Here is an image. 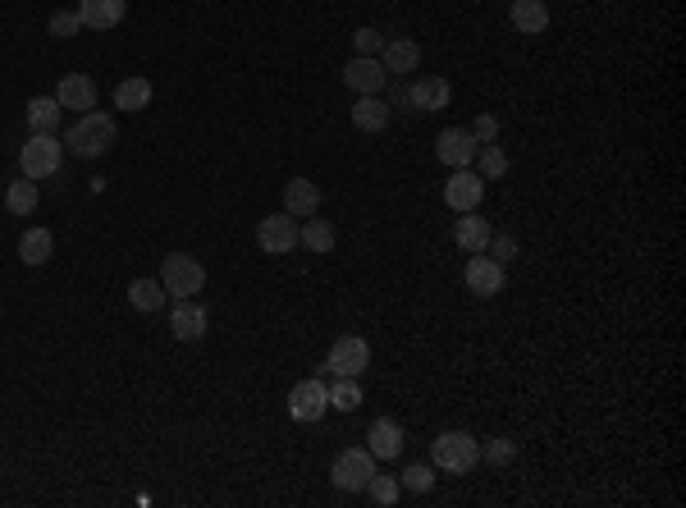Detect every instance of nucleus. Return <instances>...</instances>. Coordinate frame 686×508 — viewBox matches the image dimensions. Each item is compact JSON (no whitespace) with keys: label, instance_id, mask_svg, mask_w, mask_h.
Wrapping results in <instances>:
<instances>
[{"label":"nucleus","instance_id":"obj_1","mask_svg":"<svg viewBox=\"0 0 686 508\" xmlns=\"http://www.w3.org/2000/svg\"><path fill=\"white\" fill-rule=\"evenodd\" d=\"M119 142V124L106 115V110H87V115L74 119V129H69L65 147H74V156H83V161H97V156H106L110 147Z\"/></svg>","mask_w":686,"mask_h":508},{"label":"nucleus","instance_id":"obj_35","mask_svg":"<svg viewBox=\"0 0 686 508\" xmlns=\"http://www.w3.org/2000/svg\"><path fill=\"white\" fill-rule=\"evenodd\" d=\"M485 252H490V257L499 261V266H508V261H517V252H522V248H517V238H513V234H494V238H490V248H485Z\"/></svg>","mask_w":686,"mask_h":508},{"label":"nucleus","instance_id":"obj_2","mask_svg":"<svg viewBox=\"0 0 686 508\" xmlns=\"http://www.w3.org/2000/svg\"><path fill=\"white\" fill-rule=\"evenodd\" d=\"M430 463L449 476H467L476 463H481V444H476V435H467V431H444L440 440L430 444Z\"/></svg>","mask_w":686,"mask_h":508},{"label":"nucleus","instance_id":"obj_15","mask_svg":"<svg viewBox=\"0 0 686 508\" xmlns=\"http://www.w3.org/2000/svg\"><path fill=\"white\" fill-rule=\"evenodd\" d=\"M403 426L394 422V417H376L371 422V431H366V449L376 454V463H394L398 454H403Z\"/></svg>","mask_w":686,"mask_h":508},{"label":"nucleus","instance_id":"obj_25","mask_svg":"<svg viewBox=\"0 0 686 508\" xmlns=\"http://www.w3.org/2000/svg\"><path fill=\"white\" fill-rule=\"evenodd\" d=\"M298 243L307 252H316V257H325V252H334V243H339V234H334V225L330 220H316V216H307L298 225Z\"/></svg>","mask_w":686,"mask_h":508},{"label":"nucleus","instance_id":"obj_8","mask_svg":"<svg viewBox=\"0 0 686 508\" xmlns=\"http://www.w3.org/2000/svg\"><path fill=\"white\" fill-rule=\"evenodd\" d=\"M485 202V179L476 170H453L449 184H444V206H449L453 216H462V211H481Z\"/></svg>","mask_w":686,"mask_h":508},{"label":"nucleus","instance_id":"obj_36","mask_svg":"<svg viewBox=\"0 0 686 508\" xmlns=\"http://www.w3.org/2000/svg\"><path fill=\"white\" fill-rule=\"evenodd\" d=\"M380 46H385V37H380L376 28H357L353 33V51L357 55H380Z\"/></svg>","mask_w":686,"mask_h":508},{"label":"nucleus","instance_id":"obj_22","mask_svg":"<svg viewBox=\"0 0 686 508\" xmlns=\"http://www.w3.org/2000/svg\"><path fill=\"white\" fill-rule=\"evenodd\" d=\"M389 115H394V110L385 106V97H357L353 101V129L357 133H385Z\"/></svg>","mask_w":686,"mask_h":508},{"label":"nucleus","instance_id":"obj_3","mask_svg":"<svg viewBox=\"0 0 686 508\" xmlns=\"http://www.w3.org/2000/svg\"><path fill=\"white\" fill-rule=\"evenodd\" d=\"M60 165H65V142L55 138V133H33V138L19 147L23 179H37V184H42V179H51Z\"/></svg>","mask_w":686,"mask_h":508},{"label":"nucleus","instance_id":"obj_27","mask_svg":"<svg viewBox=\"0 0 686 508\" xmlns=\"http://www.w3.org/2000/svg\"><path fill=\"white\" fill-rule=\"evenodd\" d=\"M23 115H28V129H33V133H55L65 110H60V101H55V97H33Z\"/></svg>","mask_w":686,"mask_h":508},{"label":"nucleus","instance_id":"obj_30","mask_svg":"<svg viewBox=\"0 0 686 508\" xmlns=\"http://www.w3.org/2000/svg\"><path fill=\"white\" fill-rule=\"evenodd\" d=\"M398 486L412 490V495H430V490H435V467L430 463H408L403 467V476H398Z\"/></svg>","mask_w":686,"mask_h":508},{"label":"nucleus","instance_id":"obj_21","mask_svg":"<svg viewBox=\"0 0 686 508\" xmlns=\"http://www.w3.org/2000/svg\"><path fill=\"white\" fill-rule=\"evenodd\" d=\"M508 19H513V28L522 37H540L549 28V5H545V0H513Z\"/></svg>","mask_w":686,"mask_h":508},{"label":"nucleus","instance_id":"obj_17","mask_svg":"<svg viewBox=\"0 0 686 508\" xmlns=\"http://www.w3.org/2000/svg\"><path fill=\"white\" fill-rule=\"evenodd\" d=\"M376 60L385 65L389 78H394V74H417V69H421V46L412 42V37H389V42L380 46Z\"/></svg>","mask_w":686,"mask_h":508},{"label":"nucleus","instance_id":"obj_5","mask_svg":"<svg viewBox=\"0 0 686 508\" xmlns=\"http://www.w3.org/2000/svg\"><path fill=\"white\" fill-rule=\"evenodd\" d=\"M371 476H376V454H371V449H343L330 467V481L343 495H362Z\"/></svg>","mask_w":686,"mask_h":508},{"label":"nucleus","instance_id":"obj_18","mask_svg":"<svg viewBox=\"0 0 686 508\" xmlns=\"http://www.w3.org/2000/svg\"><path fill=\"white\" fill-rule=\"evenodd\" d=\"M55 101H60V110H97V83H92V74H65L60 78V87H55Z\"/></svg>","mask_w":686,"mask_h":508},{"label":"nucleus","instance_id":"obj_19","mask_svg":"<svg viewBox=\"0 0 686 508\" xmlns=\"http://www.w3.org/2000/svg\"><path fill=\"white\" fill-rule=\"evenodd\" d=\"M124 10H129V0H78V19L92 33H110L115 23H124Z\"/></svg>","mask_w":686,"mask_h":508},{"label":"nucleus","instance_id":"obj_31","mask_svg":"<svg viewBox=\"0 0 686 508\" xmlns=\"http://www.w3.org/2000/svg\"><path fill=\"white\" fill-rule=\"evenodd\" d=\"M476 174H481V179H504V174H508V156H504V147H494V142H485L481 152H476Z\"/></svg>","mask_w":686,"mask_h":508},{"label":"nucleus","instance_id":"obj_26","mask_svg":"<svg viewBox=\"0 0 686 508\" xmlns=\"http://www.w3.org/2000/svg\"><path fill=\"white\" fill-rule=\"evenodd\" d=\"M129 303H133V312H161L165 303H170V293H165V284L161 280H133L129 284Z\"/></svg>","mask_w":686,"mask_h":508},{"label":"nucleus","instance_id":"obj_37","mask_svg":"<svg viewBox=\"0 0 686 508\" xmlns=\"http://www.w3.org/2000/svg\"><path fill=\"white\" fill-rule=\"evenodd\" d=\"M467 133H472L481 147H485V142H494V138H499V115H476V124Z\"/></svg>","mask_w":686,"mask_h":508},{"label":"nucleus","instance_id":"obj_23","mask_svg":"<svg viewBox=\"0 0 686 508\" xmlns=\"http://www.w3.org/2000/svg\"><path fill=\"white\" fill-rule=\"evenodd\" d=\"M51 257H55V234L51 229H42V225L23 229V238H19V261L23 266H46Z\"/></svg>","mask_w":686,"mask_h":508},{"label":"nucleus","instance_id":"obj_33","mask_svg":"<svg viewBox=\"0 0 686 508\" xmlns=\"http://www.w3.org/2000/svg\"><path fill=\"white\" fill-rule=\"evenodd\" d=\"M83 33V19H78V10H60L51 14V37H60V42H69V37Z\"/></svg>","mask_w":686,"mask_h":508},{"label":"nucleus","instance_id":"obj_10","mask_svg":"<svg viewBox=\"0 0 686 508\" xmlns=\"http://www.w3.org/2000/svg\"><path fill=\"white\" fill-rule=\"evenodd\" d=\"M257 248L266 252V257H289V252L298 248V225H293L289 211L261 220L257 225Z\"/></svg>","mask_w":686,"mask_h":508},{"label":"nucleus","instance_id":"obj_4","mask_svg":"<svg viewBox=\"0 0 686 508\" xmlns=\"http://www.w3.org/2000/svg\"><path fill=\"white\" fill-rule=\"evenodd\" d=\"M161 284L170 298H197L206 289V266L197 257H188V252H170L161 261Z\"/></svg>","mask_w":686,"mask_h":508},{"label":"nucleus","instance_id":"obj_13","mask_svg":"<svg viewBox=\"0 0 686 508\" xmlns=\"http://www.w3.org/2000/svg\"><path fill=\"white\" fill-rule=\"evenodd\" d=\"M462 280H467V289H472L476 298H494V293H504L508 271L490 257V252H476V257L467 261V271H462Z\"/></svg>","mask_w":686,"mask_h":508},{"label":"nucleus","instance_id":"obj_34","mask_svg":"<svg viewBox=\"0 0 686 508\" xmlns=\"http://www.w3.org/2000/svg\"><path fill=\"white\" fill-rule=\"evenodd\" d=\"M481 458H485V463H499V467H504V463H513V458H517V444L499 435V440L481 444Z\"/></svg>","mask_w":686,"mask_h":508},{"label":"nucleus","instance_id":"obj_20","mask_svg":"<svg viewBox=\"0 0 686 508\" xmlns=\"http://www.w3.org/2000/svg\"><path fill=\"white\" fill-rule=\"evenodd\" d=\"M284 211H289L293 220H307L321 211V188L311 184V179H293V184H284Z\"/></svg>","mask_w":686,"mask_h":508},{"label":"nucleus","instance_id":"obj_24","mask_svg":"<svg viewBox=\"0 0 686 508\" xmlns=\"http://www.w3.org/2000/svg\"><path fill=\"white\" fill-rule=\"evenodd\" d=\"M151 97H156V87H151L147 74H133L124 83H115V110H147Z\"/></svg>","mask_w":686,"mask_h":508},{"label":"nucleus","instance_id":"obj_6","mask_svg":"<svg viewBox=\"0 0 686 508\" xmlns=\"http://www.w3.org/2000/svg\"><path fill=\"white\" fill-rule=\"evenodd\" d=\"M325 367H330V376L357 380L366 367H371V344H366L362 335H339L330 344V353H325Z\"/></svg>","mask_w":686,"mask_h":508},{"label":"nucleus","instance_id":"obj_29","mask_svg":"<svg viewBox=\"0 0 686 508\" xmlns=\"http://www.w3.org/2000/svg\"><path fill=\"white\" fill-rule=\"evenodd\" d=\"M330 408L334 412H357V408H362V385H357V380H348V376H334Z\"/></svg>","mask_w":686,"mask_h":508},{"label":"nucleus","instance_id":"obj_14","mask_svg":"<svg viewBox=\"0 0 686 508\" xmlns=\"http://www.w3.org/2000/svg\"><path fill=\"white\" fill-rule=\"evenodd\" d=\"M449 101H453V87H449V78H440V74H421L417 83L408 87V106L421 110V115H430V110H444Z\"/></svg>","mask_w":686,"mask_h":508},{"label":"nucleus","instance_id":"obj_28","mask_svg":"<svg viewBox=\"0 0 686 508\" xmlns=\"http://www.w3.org/2000/svg\"><path fill=\"white\" fill-rule=\"evenodd\" d=\"M37 202H42V193H37V179H19V184L5 188V211H10V216H33Z\"/></svg>","mask_w":686,"mask_h":508},{"label":"nucleus","instance_id":"obj_12","mask_svg":"<svg viewBox=\"0 0 686 508\" xmlns=\"http://www.w3.org/2000/svg\"><path fill=\"white\" fill-rule=\"evenodd\" d=\"M476 152H481V142L467 129H444L440 138H435V156H440V165H449V170H472Z\"/></svg>","mask_w":686,"mask_h":508},{"label":"nucleus","instance_id":"obj_9","mask_svg":"<svg viewBox=\"0 0 686 508\" xmlns=\"http://www.w3.org/2000/svg\"><path fill=\"white\" fill-rule=\"evenodd\" d=\"M343 83L353 87L357 97H380L389 87V74H385V65H380L376 55H353L348 65H343Z\"/></svg>","mask_w":686,"mask_h":508},{"label":"nucleus","instance_id":"obj_7","mask_svg":"<svg viewBox=\"0 0 686 508\" xmlns=\"http://www.w3.org/2000/svg\"><path fill=\"white\" fill-rule=\"evenodd\" d=\"M325 412H330V385L325 380H298L289 390V417L302 426L321 422Z\"/></svg>","mask_w":686,"mask_h":508},{"label":"nucleus","instance_id":"obj_32","mask_svg":"<svg viewBox=\"0 0 686 508\" xmlns=\"http://www.w3.org/2000/svg\"><path fill=\"white\" fill-rule=\"evenodd\" d=\"M366 495L376 499L380 508H389L398 495H403V486H398V476H380V472H376V476H371V481H366Z\"/></svg>","mask_w":686,"mask_h":508},{"label":"nucleus","instance_id":"obj_16","mask_svg":"<svg viewBox=\"0 0 686 508\" xmlns=\"http://www.w3.org/2000/svg\"><path fill=\"white\" fill-rule=\"evenodd\" d=\"M490 238H494V229H490V220H481V211H462V216L453 220V243H458L467 257L490 248Z\"/></svg>","mask_w":686,"mask_h":508},{"label":"nucleus","instance_id":"obj_11","mask_svg":"<svg viewBox=\"0 0 686 508\" xmlns=\"http://www.w3.org/2000/svg\"><path fill=\"white\" fill-rule=\"evenodd\" d=\"M206 330H211V316H206V307L197 303V298H174L170 335L179 339V344H197V339H206Z\"/></svg>","mask_w":686,"mask_h":508}]
</instances>
